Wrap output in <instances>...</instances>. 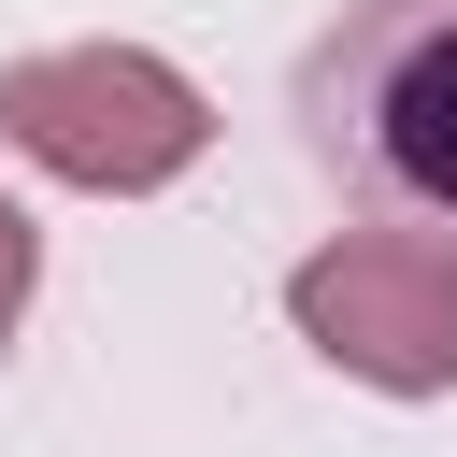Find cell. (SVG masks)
Returning <instances> with one entry per match:
<instances>
[{"mask_svg":"<svg viewBox=\"0 0 457 457\" xmlns=\"http://www.w3.org/2000/svg\"><path fill=\"white\" fill-rule=\"evenodd\" d=\"M300 129L371 200H400V228L457 243V0H343L300 57Z\"/></svg>","mask_w":457,"mask_h":457,"instance_id":"1","label":"cell"},{"mask_svg":"<svg viewBox=\"0 0 457 457\" xmlns=\"http://www.w3.org/2000/svg\"><path fill=\"white\" fill-rule=\"evenodd\" d=\"M29 300H43V228H29V200L0 186V343L29 328Z\"/></svg>","mask_w":457,"mask_h":457,"instance_id":"4","label":"cell"},{"mask_svg":"<svg viewBox=\"0 0 457 457\" xmlns=\"http://www.w3.org/2000/svg\"><path fill=\"white\" fill-rule=\"evenodd\" d=\"M286 328L371 386V400H443L457 386V243L371 214V228H328L300 271H286Z\"/></svg>","mask_w":457,"mask_h":457,"instance_id":"3","label":"cell"},{"mask_svg":"<svg viewBox=\"0 0 457 457\" xmlns=\"http://www.w3.org/2000/svg\"><path fill=\"white\" fill-rule=\"evenodd\" d=\"M0 143L86 200H157L200 171L214 143V100L157 57V43H57V57H14L0 71Z\"/></svg>","mask_w":457,"mask_h":457,"instance_id":"2","label":"cell"}]
</instances>
